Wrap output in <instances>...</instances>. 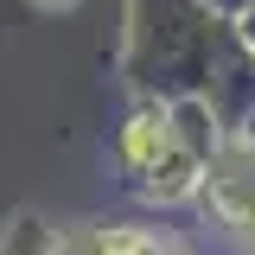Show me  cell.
Wrapping results in <instances>:
<instances>
[{
  "instance_id": "obj_1",
  "label": "cell",
  "mask_w": 255,
  "mask_h": 255,
  "mask_svg": "<svg viewBox=\"0 0 255 255\" xmlns=\"http://www.w3.org/2000/svg\"><path fill=\"white\" fill-rule=\"evenodd\" d=\"M179 147V115L166 109V102H140L134 115L122 122V134H115V159H122V172H147V166H159V159Z\"/></svg>"
},
{
  "instance_id": "obj_2",
  "label": "cell",
  "mask_w": 255,
  "mask_h": 255,
  "mask_svg": "<svg viewBox=\"0 0 255 255\" xmlns=\"http://www.w3.org/2000/svg\"><path fill=\"white\" fill-rule=\"evenodd\" d=\"M204 179H211L204 153H191L185 140H179V147L159 159V166H147L134 185H140V198H153V204H185V198H204Z\"/></svg>"
}]
</instances>
